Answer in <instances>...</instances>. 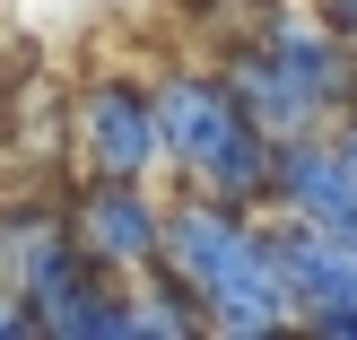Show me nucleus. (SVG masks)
I'll use <instances>...</instances> for the list:
<instances>
[{"mask_svg": "<svg viewBox=\"0 0 357 340\" xmlns=\"http://www.w3.org/2000/svg\"><path fill=\"white\" fill-rule=\"evenodd\" d=\"M70 236H79V253L96 262V271L149 279L157 262H166V209L149 201L139 175H87L79 201H70Z\"/></svg>", "mask_w": 357, "mask_h": 340, "instance_id": "nucleus-1", "label": "nucleus"}, {"mask_svg": "<svg viewBox=\"0 0 357 340\" xmlns=\"http://www.w3.org/2000/svg\"><path fill=\"white\" fill-rule=\"evenodd\" d=\"M70 149H79L87 175H139V184H149V166H166V140H157V87L122 79V70L87 79L79 87V114H70Z\"/></svg>", "mask_w": 357, "mask_h": 340, "instance_id": "nucleus-2", "label": "nucleus"}, {"mask_svg": "<svg viewBox=\"0 0 357 340\" xmlns=\"http://www.w3.org/2000/svg\"><path fill=\"white\" fill-rule=\"evenodd\" d=\"M166 262L209 297V288H227V279H244V271H271V227L244 201L192 192V201L166 209Z\"/></svg>", "mask_w": 357, "mask_h": 340, "instance_id": "nucleus-3", "label": "nucleus"}, {"mask_svg": "<svg viewBox=\"0 0 357 340\" xmlns=\"http://www.w3.org/2000/svg\"><path fill=\"white\" fill-rule=\"evenodd\" d=\"M253 35H261V44H271L279 61H288L296 79H305L314 96L331 105V122H340L349 105H357V44H349L340 27H331L323 9H314V0H261Z\"/></svg>", "mask_w": 357, "mask_h": 340, "instance_id": "nucleus-4", "label": "nucleus"}, {"mask_svg": "<svg viewBox=\"0 0 357 340\" xmlns=\"http://www.w3.org/2000/svg\"><path fill=\"white\" fill-rule=\"evenodd\" d=\"M271 271L288 288L296 323L323 306H357V236L349 227H314V219H271Z\"/></svg>", "mask_w": 357, "mask_h": 340, "instance_id": "nucleus-5", "label": "nucleus"}, {"mask_svg": "<svg viewBox=\"0 0 357 340\" xmlns=\"http://www.w3.org/2000/svg\"><path fill=\"white\" fill-rule=\"evenodd\" d=\"M271 209H279V219H314V227H349V236H357V175H349V157H340L331 131L279 140Z\"/></svg>", "mask_w": 357, "mask_h": 340, "instance_id": "nucleus-6", "label": "nucleus"}, {"mask_svg": "<svg viewBox=\"0 0 357 340\" xmlns=\"http://www.w3.org/2000/svg\"><path fill=\"white\" fill-rule=\"evenodd\" d=\"M227 87H236V105H244V114H253L271 140H305V131H331V105L314 96V87L296 79V70L279 61V52L261 44V35L236 52V61H227Z\"/></svg>", "mask_w": 357, "mask_h": 340, "instance_id": "nucleus-7", "label": "nucleus"}, {"mask_svg": "<svg viewBox=\"0 0 357 340\" xmlns=\"http://www.w3.org/2000/svg\"><path fill=\"white\" fill-rule=\"evenodd\" d=\"M236 122V87L227 70H166L157 79V140H166V166L192 175V157Z\"/></svg>", "mask_w": 357, "mask_h": 340, "instance_id": "nucleus-8", "label": "nucleus"}, {"mask_svg": "<svg viewBox=\"0 0 357 340\" xmlns=\"http://www.w3.org/2000/svg\"><path fill=\"white\" fill-rule=\"evenodd\" d=\"M271 166H279V140L236 105V122H227V131L192 157V192H218V201L261 209V201H271Z\"/></svg>", "mask_w": 357, "mask_h": 340, "instance_id": "nucleus-9", "label": "nucleus"}, {"mask_svg": "<svg viewBox=\"0 0 357 340\" xmlns=\"http://www.w3.org/2000/svg\"><path fill=\"white\" fill-rule=\"evenodd\" d=\"M35 314H44V340H131V288L114 271H96V262L70 288H52Z\"/></svg>", "mask_w": 357, "mask_h": 340, "instance_id": "nucleus-10", "label": "nucleus"}, {"mask_svg": "<svg viewBox=\"0 0 357 340\" xmlns=\"http://www.w3.org/2000/svg\"><path fill=\"white\" fill-rule=\"evenodd\" d=\"M0 340H44L35 297H26V288H9V279H0Z\"/></svg>", "mask_w": 357, "mask_h": 340, "instance_id": "nucleus-11", "label": "nucleus"}, {"mask_svg": "<svg viewBox=\"0 0 357 340\" xmlns=\"http://www.w3.org/2000/svg\"><path fill=\"white\" fill-rule=\"evenodd\" d=\"M296 332H314V340H357V306H323V314H305Z\"/></svg>", "mask_w": 357, "mask_h": 340, "instance_id": "nucleus-12", "label": "nucleus"}, {"mask_svg": "<svg viewBox=\"0 0 357 340\" xmlns=\"http://www.w3.org/2000/svg\"><path fill=\"white\" fill-rule=\"evenodd\" d=\"M314 9H323V17H331V27H340V35H349V44H357V0H314Z\"/></svg>", "mask_w": 357, "mask_h": 340, "instance_id": "nucleus-13", "label": "nucleus"}, {"mask_svg": "<svg viewBox=\"0 0 357 340\" xmlns=\"http://www.w3.org/2000/svg\"><path fill=\"white\" fill-rule=\"evenodd\" d=\"M331 140H340V157H349V175H357V105H349L340 122H331Z\"/></svg>", "mask_w": 357, "mask_h": 340, "instance_id": "nucleus-14", "label": "nucleus"}]
</instances>
